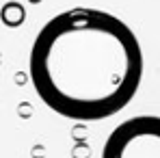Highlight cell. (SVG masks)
Here are the masks:
<instances>
[{
  "label": "cell",
  "mask_w": 160,
  "mask_h": 158,
  "mask_svg": "<svg viewBox=\"0 0 160 158\" xmlns=\"http://www.w3.org/2000/svg\"><path fill=\"white\" fill-rule=\"evenodd\" d=\"M28 76L41 102L74 121H100L132 102L143 80V50L117 15L76 7L37 33Z\"/></svg>",
  "instance_id": "cell-1"
},
{
  "label": "cell",
  "mask_w": 160,
  "mask_h": 158,
  "mask_svg": "<svg viewBox=\"0 0 160 158\" xmlns=\"http://www.w3.org/2000/svg\"><path fill=\"white\" fill-rule=\"evenodd\" d=\"M102 158H160V117L138 115L108 134Z\"/></svg>",
  "instance_id": "cell-2"
}]
</instances>
